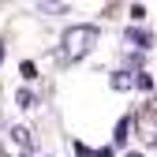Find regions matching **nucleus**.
I'll use <instances>...</instances> for the list:
<instances>
[{
  "label": "nucleus",
  "instance_id": "1",
  "mask_svg": "<svg viewBox=\"0 0 157 157\" xmlns=\"http://www.w3.org/2000/svg\"><path fill=\"white\" fill-rule=\"evenodd\" d=\"M97 41H101V30H97V26H90V23L67 26L64 37H60V56L67 64H78V60H86V56L97 49Z\"/></svg>",
  "mask_w": 157,
  "mask_h": 157
},
{
  "label": "nucleus",
  "instance_id": "2",
  "mask_svg": "<svg viewBox=\"0 0 157 157\" xmlns=\"http://www.w3.org/2000/svg\"><path fill=\"white\" fill-rule=\"evenodd\" d=\"M4 157H30V131L26 127H11L4 139H0Z\"/></svg>",
  "mask_w": 157,
  "mask_h": 157
},
{
  "label": "nucleus",
  "instance_id": "3",
  "mask_svg": "<svg viewBox=\"0 0 157 157\" xmlns=\"http://www.w3.org/2000/svg\"><path fill=\"white\" fill-rule=\"evenodd\" d=\"M135 127H139V135H142V142H150V146H157V101H150L139 116H135Z\"/></svg>",
  "mask_w": 157,
  "mask_h": 157
},
{
  "label": "nucleus",
  "instance_id": "4",
  "mask_svg": "<svg viewBox=\"0 0 157 157\" xmlns=\"http://www.w3.org/2000/svg\"><path fill=\"white\" fill-rule=\"evenodd\" d=\"M135 82H139V71H116V75L109 78V86L120 90V94H124V90H135Z\"/></svg>",
  "mask_w": 157,
  "mask_h": 157
},
{
  "label": "nucleus",
  "instance_id": "5",
  "mask_svg": "<svg viewBox=\"0 0 157 157\" xmlns=\"http://www.w3.org/2000/svg\"><path fill=\"white\" fill-rule=\"evenodd\" d=\"M124 41H127V49H139V52H142V49H150V41H153V37H150L146 30H131V26H127Z\"/></svg>",
  "mask_w": 157,
  "mask_h": 157
},
{
  "label": "nucleus",
  "instance_id": "6",
  "mask_svg": "<svg viewBox=\"0 0 157 157\" xmlns=\"http://www.w3.org/2000/svg\"><path fill=\"white\" fill-rule=\"evenodd\" d=\"M34 8H37V11H45V15H60V11H64L60 0H34Z\"/></svg>",
  "mask_w": 157,
  "mask_h": 157
},
{
  "label": "nucleus",
  "instance_id": "7",
  "mask_svg": "<svg viewBox=\"0 0 157 157\" xmlns=\"http://www.w3.org/2000/svg\"><path fill=\"white\" fill-rule=\"evenodd\" d=\"M127 127H131V120L124 116V120L116 124V135H112V139H116V146H124V142H127Z\"/></svg>",
  "mask_w": 157,
  "mask_h": 157
},
{
  "label": "nucleus",
  "instance_id": "8",
  "mask_svg": "<svg viewBox=\"0 0 157 157\" xmlns=\"http://www.w3.org/2000/svg\"><path fill=\"white\" fill-rule=\"evenodd\" d=\"M15 101H19V109H34V94H30V90H19Z\"/></svg>",
  "mask_w": 157,
  "mask_h": 157
},
{
  "label": "nucleus",
  "instance_id": "9",
  "mask_svg": "<svg viewBox=\"0 0 157 157\" xmlns=\"http://www.w3.org/2000/svg\"><path fill=\"white\" fill-rule=\"evenodd\" d=\"M135 86H139V90H153V78L146 71H139V82H135Z\"/></svg>",
  "mask_w": 157,
  "mask_h": 157
},
{
  "label": "nucleus",
  "instance_id": "10",
  "mask_svg": "<svg viewBox=\"0 0 157 157\" xmlns=\"http://www.w3.org/2000/svg\"><path fill=\"white\" fill-rule=\"evenodd\" d=\"M23 75H26V78H37V67H34V64L26 60V64H23Z\"/></svg>",
  "mask_w": 157,
  "mask_h": 157
},
{
  "label": "nucleus",
  "instance_id": "11",
  "mask_svg": "<svg viewBox=\"0 0 157 157\" xmlns=\"http://www.w3.org/2000/svg\"><path fill=\"white\" fill-rule=\"evenodd\" d=\"M75 153H78V157H94V153H90V150H86L82 142H75Z\"/></svg>",
  "mask_w": 157,
  "mask_h": 157
},
{
  "label": "nucleus",
  "instance_id": "12",
  "mask_svg": "<svg viewBox=\"0 0 157 157\" xmlns=\"http://www.w3.org/2000/svg\"><path fill=\"white\" fill-rule=\"evenodd\" d=\"M0 60H4V49H0Z\"/></svg>",
  "mask_w": 157,
  "mask_h": 157
},
{
  "label": "nucleus",
  "instance_id": "13",
  "mask_svg": "<svg viewBox=\"0 0 157 157\" xmlns=\"http://www.w3.org/2000/svg\"><path fill=\"white\" fill-rule=\"evenodd\" d=\"M127 157H139V153H127Z\"/></svg>",
  "mask_w": 157,
  "mask_h": 157
}]
</instances>
